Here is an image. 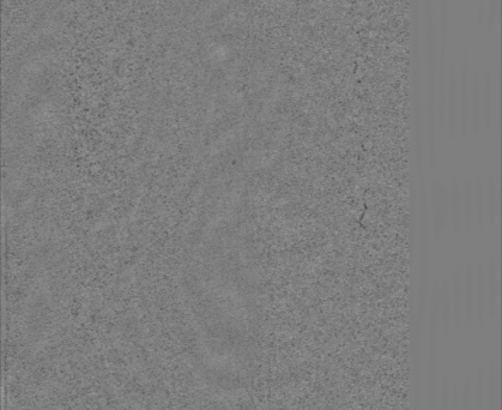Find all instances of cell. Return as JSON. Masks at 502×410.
Instances as JSON below:
<instances>
[{"mask_svg":"<svg viewBox=\"0 0 502 410\" xmlns=\"http://www.w3.org/2000/svg\"><path fill=\"white\" fill-rule=\"evenodd\" d=\"M485 290L486 287L484 284V275H483V269H478V277H477V300H478V312L479 317L483 316V310H484V301H485Z\"/></svg>","mask_w":502,"mask_h":410,"instance_id":"obj_2","label":"cell"},{"mask_svg":"<svg viewBox=\"0 0 502 410\" xmlns=\"http://www.w3.org/2000/svg\"><path fill=\"white\" fill-rule=\"evenodd\" d=\"M459 204H460V199H459V188L454 183V187H452V213H453V219H454L455 221V226H459L461 219L460 216L461 207Z\"/></svg>","mask_w":502,"mask_h":410,"instance_id":"obj_4","label":"cell"},{"mask_svg":"<svg viewBox=\"0 0 502 410\" xmlns=\"http://www.w3.org/2000/svg\"><path fill=\"white\" fill-rule=\"evenodd\" d=\"M489 295H490V312L492 314L496 310V298H497V278H496V266L490 264L489 270Z\"/></svg>","mask_w":502,"mask_h":410,"instance_id":"obj_1","label":"cell"},{"mask_svg":"<svg viewBox=\"0 0 502 410\" xmlns=\"http://www.w3.org/2000/svg\"><path fill=\"white\" fill-rule=\"evenodd\" d=\"M488 198H486V207H488V214L490 223L494 222L495 214H496V187L494 182L490 181L488 186Z\"/></svg>","mask_w":502,"mask_h":410,"instance_id":"obj_3","label":"cell"}]
</instances>
